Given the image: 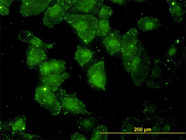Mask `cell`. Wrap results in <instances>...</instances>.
I'll return each instance as SVG.
<instances>
[{
    "label": "cell",
    "mask_w": 186,
    "mask_h": 140,
    "mask_svg": "<svg viewBox=\"0 0 186 140\" xmlns=\"http://www.w3.org/2000/svg\"><path fill=\"white\" fill-rule=\"evenodd\" d=\"M63 20L75 28L78 36L85 44H88L95 38L99 20L94 16L67 13Z\"/></svg>",
    "instance_id": "6da1fadb"
},
{
    "label": "cell",
    "mask_w": 186,
    "mask_h": 140,
    "mask_svg": "<svg viewBox=\"0 0 186 140\" xmlns=\"http://www.w3.org/2000/svg\"><path fill=\"white\" fill-rule=\"evenodd\" d=\"M151 66V60L142 43L139 40L136 53L130 63L128 73L135 84L139 86L147 78Z\"/></svg>",
    "instance_id": "7a4b0ae2"
},
{
    "label": "cell",
    "mask_w": 186,
    "mask_h": 140,
    "mask_svg": "<svg viewBox=\"0 0 186 140\" xmlns=\"http://www.w3.org/2000/svg\"><path fill=\"white\" fill-rule=\"evenodd\" d=\"M153 66L147 81V85L151 88H160L167 85L175 75L176 68L159 59L153 60Z\"/></svg>",
    "instance_id": "3957f363"
},
{
    "label": "cell",
    "mask_w": 186,
    "mask_h": 140,
    "mask_svg": "<svg viewBox=\"0 0 186 140\" xmlns=\"http://www.w3.org/2000/svg\"><path fill=\"white\" fill-rule=\"evenodd\" d=\"M55 96L61 106L66 112L73 114H82L90 116L93 113L87 110L84 103L74 94H69L64 90L58 89Z\"/></svg>",
    "instance_id": "277c9868"
},
{
    "label": "cell",
    "mask_w": 186,
    "mask_h": 140,
    "mask_svg": "<svg viewBox=\"0 0 186 140\" xmlns=\"http://www.w3.org/2000/svg\"><path fill=\"white\" fill-rule=\"evenodd\" d=\"M138 31L131 28L122 37L121 51L123 64L128 72L131 62L137 51Z\"/></svg>",
    "instance_id": "5b68a950"
},
{
    "label": "cell",
    "mask_w": 186,
    "mask_h": 140,
    "mask_svg": "<svg viewBox=\"0 0 186 140\" xmlns=\"http://www.w3.org/2000/svg\"><path fill=\"white\" fill-rule=\"evenodd\" d=\"M186 57L185 40L181 37L175 39L163 56V61L169 65L175 68L180 66Z\"/></svg>",
    "instance_id": "8992f818"
},
{
    "label": "cell",
    "mask_w": 186,
    "mask_h": 140,
    "mask_svg": "<svg viewBox=\"0 0 186 140\" xmlns=\"http://www.w3.org/2000/svg\"><path fill=\"white\" fill-rule=\"evenodd\" d=\"M35 99L52 115L56 116L59 114L61 108L55 95L45 86H39L36 89Z\"/></svg>",
    "instance_id": "52a82bcc"
},
{
    "label": "cell",
    "mask_w": 186,
    "mask_h": 140,
    "mask_svg": "<svg viewBox=\"0 0 186 140\" xmlns=\"http://www.w3.org/2000/svg\"><path fill=\"white\" fill-rule=\"evenodd\" d=\"M104 62L101 60L95 63L88 70L87 75L89 83L93 86L105 90L106 77Z\"/></svg>",
    "instance_id": "ba28073f"
},
{
    "label": "cell",
    "mask_w": 186,
    "mask_h": 140,
    "mask_svg": "<svg viewBox=\"0 0 186 140\" xmlns=\"http://www.w3.org/2000/svg\"><path fill=\"white\" fill-rule=\"evenodd\" d=\"M67 11L57 0L55 5L49 7L45 12L43 19L44 25L49 28H53L62 22Z\"/></svg>",
    "instance_id": "9c48e42d"
},
{
    "label": "cell",
    "mask_w": 186,
    "mask_h": 140,
    "mask_svg": "<svg viewBox=\"0 0 186 140\" xmlns=\"http://www.w3.org/2000/svg\"><path fill=\"white\" fill-rule=\"evenodd\" d=\"M103 2V0H77L66 13L80 12L93 16L98 15Z\"/></svg>",
    "instance_id": "30bf717a"
},
{
    "label": "cell",
    "mask_w": 186,
    "mask_h": 140,
    "mask_svg": "<svg viewBox=\"0 0 186 140\" xmlns=\"http://www.w3.org/2000/svg\"><path fill=\"white\" fill-rule=\"evenodd\" d=\"M50 0H24L20 7L19 11L24 17L36 15L42 13L47 7Z\"/></svg>",
    "instance_id": "8fae6325"
},
{
    "label": "cell",
    "mask_w": 186,
    "mask_h": 140,
    "mask_svg": "<svg viewBox=\"0 0 186 140\" xmlns=\"http://www.w3.org/2000/svg\"><path fill=\"white\" fill-rule=\"evenodd\" d=\"M122 36L120 32L115 29L110 31L104 37L102 43L111 56L121 50Z\"/></svg>",
    "instance_id": "7c38bea8"
},
{
    "label": "cell",
    "mask_w": 186,
    "mask_h": 140,
    "mask_svg": "<svg viewBox=\"0 0 186 140\" xmlns=\"http://www.w3.org/2000/svg\"><path fill=\"white\" fill-rule=\"evenodd\" d=\"M26 64L30 69L47 59L45 50L37 46L30 45L26 51Z\"/></svg>",
    "instance_id": "4fadbf2b"
},
{
    "label": "cell",
    "mask_w": 186,
    "mask_h": 140,
    "mask_svg": "<svg viewBox=\"0 0 186 140\" xmlns=\"http://www.w3.org/2000/svg\"><path fill=\"white\" fill-rule=\"evenodd\" d=\"M69 76L68 73L60 74L51 73L48 75L39 77V79L44 86L52 92L56 91L60 84L67 79Z\"/></svg>",
    "instance_id": "5bb4252c"
},
{
    "label": "cell",
    "mask_w": 186,
    "mask_h": 140,
    "mask_svg": "<svg viewBox=\"0 0 186 140\" xmlns=\"http://www.w3.org/2000/svg\"><path fill=\"white\" fill-rule=\"evenodd\" d=\"M17 37L20 41L40 47L45 50L53 47V44L46 43L35 37L31 31L21 30L17 34Z\"/></svg>",
    "instance_id": "9a60e30c"
},
{
    "label": "cell",
    "mask_w": 186,
    "mask_h": 140,
    "mask_svg": "<svg viewBox=\"0 0 186 140\" xmlns=\"http://www.w3.org/2000/svg\"><path fill=\"white\" fill-rule=\"evenodd\" d=\"M170 13L174 21L177 24L182 22L185 13V1L166 0Z\"/></svg>",
    "instance_id": "2e32d148"
},
{
    "label": "cell",
    "mask_w": 186,
    "mask_h": 140,
    "mask_svg": "<svg viewBox=\"0 0 186 140\" xmlns=\"http://www.w3.org/2000/svg\"><path fill=\"white\" fill-rule=\"evenodd\" d=\"M161 25L162 23L159 20L152 16L142 17L137 23L138 28L143 32L157 29Z\"/></svg>",
    "instance_id": "e0dca14e"
},
{
    "label": "cell",
    "mask_w": 186,
    "mask_h": 140,
    "mask_svg": "<svg viewBox=\"0 0 186 140\" xmlns=\"http://www.w3.org/2000/svg\"><path fill=\"white\" fill-rule=\"evenodd\" d=\"M100 118L92 116L80 117L76 120L77 128L82 131L89 132L95 127Z\"/></svg>",
    "instance_id": "ac0fdd59"
},
{
    "label": "cell",
    "mask_w": 186,
    "mask_h": 140,
    "mask_svg": "<svg viewBox=\"0 0 186 140\" xmlns=\"http://www.w3.org/2000/svg\"><path fill=\"white\" fill-rule=\"evenodd\" d=\"M94 53V51L78 45L75 55V59L83 67L91 59Z\"/></svg>",
    "instance_id": "d6986e66"
},
{
    "label": "cell",
    "mask_w": 186,
    "mask_h": 140,
    "mask_svg": "<svg viewBox=\"0 0 186 140\" xmlns=\"http://www.w3.org/2000/svg\"><path fill=\"white\" fill-rule=\"evenodd\" d=\"M27 117L24 115L17 116L10 120L8 123L12 132L24 131L26 126Z\"/></svg>",
    "instance_id": "ffe728a7"
},
{
    "label": "cell",
    "mask_w": 186,
    "mask_h": 140,
    "mask_svg": "<svg viewBox=\"0 0 186 140\" xmlns=\"http://www.w3.org/2000/svg\"><path fill=\"white\" fill-rule=\"evenodd\" d=\"M108 133L107 127L103 125H100L93 130L91 140H107Z\"/></svg>",
    "instance_id": "44dd1931"
},
{
    "label": "cell",
    "mask_w": 186,
    "mask_h": 140,
    "mask_svg": "<svg viewBox=\"0 0 186 140\" xmlns=\"http://www.w3.org/2000/svg\"><path fill=\"white\" fill-rule=\"evenodd\" d=\"M51 67L52 73L60 74L65 71L66 62L65 61L56 59H52L48 61Z\"/></svg>",
    "instance_id": "7402d4cb"
},
{
    "label": "cell",
    "mask_w": 186,
    "mask_h": 140,
    "mask_svg": "<svg viewBox=\"0 0 186 140\" xmlns=\"http://www.w3.org/2000/svg\"><path fill=\"white\" fill-rule=\"evenodd\" d=\"M111 28L107 20L102 19L99 20L96 32V35L105 37L110 31Z\"/></svg>",
    "instance_id": "603a6c76"
},
{
    "label": "cell",
    "mask_w": 186,
    "mask_h": 140,
    "mask_svg": "<svg viewBox=\"0 0 186 140\" xmlns=\"http://www.w3.org/2000/svg\"><path fill=\"white\" fill-rule=\"evenodd\" d=\"M113 13V10L110 7L103 4L98 15L102 19L107 20L111 16Z\"/></svg>",
    "instance_id": "cb8c5ba5"
},
{
    "label": "cell",
    "mask_w": 186,
    "mask_h": 140,
    "mask_svg": "<svg viewBox=\"0 0 186 140\" xmlns=\"http://www.w3.org/2000/svg\"><path fill=\"white\" fill-rule=\"evenodd\" d=\"M39 64V69L41 75L45 76L52 73L48 61H44Z\"/></svg>",
    "instance_id": "d4e9b609"
},
{
    "label": "cell",
    "mask_w": 186,
    "mask_h": 140,
    "mask_svg": "<svg viewBox=\"0 0 186 140\" xmlns=\"http://www.w3.org/2000/svg\"><path fill=\"white\" fill-rule=\"evenodd\" d=\"M70 139L71 140H87L84 135L77 132L72 134Z\"/></svg>",
    "instance_id": "484cf974"
},
{
    "label": "cell",
    "mask_w": 186,
    "mask_h": 140,
    "mask_svg": "<svg viewBox=\"0 0 186 140\" xmlns=\"http://www.w3.org/2000/svg\"><path fill=\"white\" fill-rule=\"evenodd\" d=\"M10 10L9 8L4 6L0 2V14L1 15L6 16L9 15Z\"/></svg>",
    "instance_id": "4316f807"
},
{
    "label": "cell",
    "mask_w": 186,
    "mask_h": 140,
    "mask_svg": "<svg viewBox=\"0 0 186 140\" xmlns=\"http://www.w3.org/2000/svg\"><path fill=\"white\" fill-rule=\"evenodd\" d=\"M13 0H0V2L5 7H9Z\"/></svg>",
    "instance_id": "83f0119b"
},
{
    "label": "cell",
    "mask_w": 186,
    "mask_h": 140,
    "mask_svg": "<svg viewBox=\"0 0 186 140\" xmlns=\"http://www.w3.org/2000/svg\"><path fill=\"white\" fill-rule=\"evenodd\" d=\"M113 2L119 4L121 6H126L127 3L125 0H111Z\"/></svg>",
    "instance_id": "f1b7e54d"
}]
</instances>
